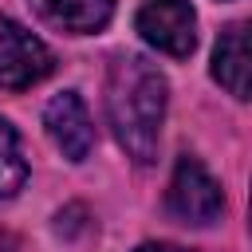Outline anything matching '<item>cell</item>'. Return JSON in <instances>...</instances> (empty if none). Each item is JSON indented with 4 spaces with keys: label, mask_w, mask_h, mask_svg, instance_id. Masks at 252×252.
<instances>
[{
    "label": "cell",
    "mask_w": 252,
    "mask_h": 252,
    "mask_svg": "<svg viewBox=\"0 0 252 252\" xmlns=\"http://www.w3.org/2000/svg\"><path fill=\"white\" fill-rule=\"evenodd\" d=\"M165 75L146 55H114L106 71V118L114 126L118 146L138 165H150L158 154V134L165 122Z\"/></svg>",
    "instance_id": "obj_1"
},
{
    "label": "cell",
    "mask_w": 252,
    "mask_h": 252,
    "mask_svg": "<svg viewBox=\"0 0 252 252\" xmlns=\"http://www.w3.org/2000/svg\"><path fill=\"white\" fill-rule=\"evenodd\" d=\"M51 71H55L51 47L39 35H32L28 28H20L16 20L0 16V87L28 91L39 79H47Z\"/></svg>",
    "instance_id": "obj_2"
},
{
    "label": "cell",
    "mask_w": 252,
    "mask_h": 252,
    "mask_svg": "<svg viewBox=\"0 0 252 252\" xmlns=\"http://www.w3.org/2000/svg\"><path fill=\"white\" fill-rule=\"evenodd\" d=\"M134 28L150 47L173 59H185L197 47V12L189 0H146L134 16Z\"/></svg>",
    "instance_id": "obj_3"
},
{
    "label": "cell",
    "mask_w": 252,
    "mask_h": 252,
    "mask_svg": "<svg viewBox=\"0 0 252 252\" xmlns=\"http://www.w3.org/2000/svg\"><path fill=\"white\" fill-rule=\"evenodd\" d=\"M165 205L177 220L185 224H213L224 209V197H220V185L217 177L197 161V158H177V169H173V181H169V193H165Z\"/></svg>",
    "instance_id": "obj_4"
},
{
    "label": "cell",
    "mask_w": 252,
    "mask_h": 252,
    "mask_svg": "<svg viewBox=\"0 0 252 252\" xmlns=\"http://www.w3.org/2000/svg\"><path fill=\"white\" fill-rule=\"evenodd\" d=\"M213 79L232 98H252V20H236L217 35Z\"/></svg>",
    "instance_id": "obj_5"
},
{
    "label": "cell",
    "mask_w": 252,
    "mask_h": 252,
    "mask_svg": "<svg viewBox=\"0 0 252 252\" xmlns=\"http://www.w3.org/2000/svg\"><path fill=\"white\" fill-rule=\"evenodd\" d=\"M43 126H47L51 142L63 150V158H71V161H83V158L91 154V146H94L91 114H87V106H83V98H79L75 91H63V94H55V98L47 102Z\"/></svg>",
    "instance_id": "obj_6"
},
{
    "label": "cell",
    "mask_w": 252,
    "mask_h": 252,
    "mask_svg": "<svg viewBox=\"0 0 252 252\" xmlns=\"http://www.w3.org/2000/svg\"><path fill=\"white\" fill-rule=\"evenodd\" d=\"M32 8L39 12L43 24L71 32V35H91L98 28H106L114 0H32Z\"/></svg>",
    "instance_id": "obj_7"
},
{
    "label": "cell",
    "mask_w": 252,
    "mask_h": 252,
    "mask_svg": "<svg viewBox=\"0 0 252 252\" xmlns=\"http://www.w3.org/2000/svg\"><path fill=\"white\" fill-rule=\"evenodd\" d=\"M24 181H28V161H24V154H20V138H16V130L0 118V201L16 197V193L24 189Z\"/></svg>",
    "instance_id": "obj_8"
},
{
    "label": "cell",
    "mask_w": 252,
    "mask_h": 252,
    "mask_svg": "<svg viewBox=\"0 0 252 252\" xmlns=\"http://www.w3.org/2000/svg\"><path fill=\"white\" fill-rule=\"evenodd\" d=\"M134 252H189V248H177V244H142Z\"/></svg>",
    "instance_id": "obj_9"
},
{
    "label": "cell",
    "mask_w": 252,
    "mask_h": 252,
    "mask_svg": "<svg viewBox=\"0 0 252 252\" xmlns=\"http://www.w3.org/2000/svg\"><path fill=\"white\" fill-rule=\"evenodd\" d=\"M248 228H252V197H248Z\"/></svg>",
    "instance_id": "obj_10"
}]
</instances>
